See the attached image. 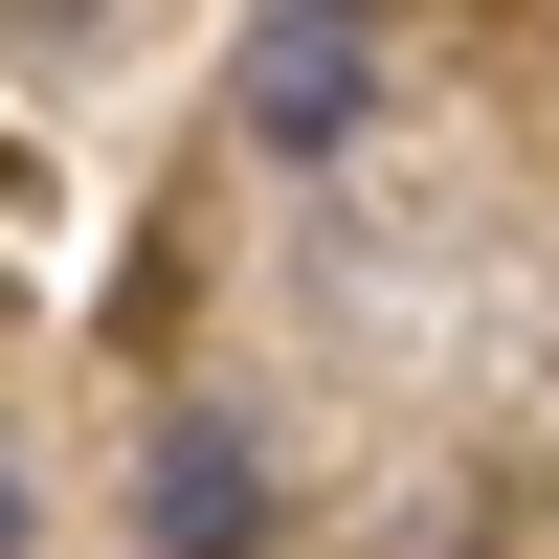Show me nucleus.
I'll use <instances>...</instances> for the list:
<instances>
[{"mask_svg": "<svg viewBox=\"0 0 559 559\" xmlns=\"http://www.w3.org/2000/svg\"><path fill=\"white\" fill-rule=\"evenodd\" d=\"M358 112H381V23H358V0H292V23L247 45V134L269 157H336Z\"/></svg>", "mask_w": 559, "mask_h": 559, "instance_id": "obj_1", "label": "nucleus"}, {"mask_svg": "<svg viewBox=\"0 0 559 559\" xmlns=\"http://www.w3.org/2000/svg\"><path fill=\"white\" fill-rule=\"evenodd\" d=\"M134 537H157V559H269V448H247V403H179V426H157Z\"/></svg>", "mask_w": 559, "mask_h": 559, "instance_id": "obj_2", "label": "nucleus"}, {"mask_svg": "<svg viewBox=\"0 0 559 559\" xmlns=\"http://www.w3.org/2000/svg\"><path fill=\"white\" fill-rule=\"evenodd\" d=\"M0 559H23V471H0Z\"/></svg>", "mask_w": 559, "mask_h": 559, "instance_id": "obj_3", "label": "nucleus"}]
</instances>
